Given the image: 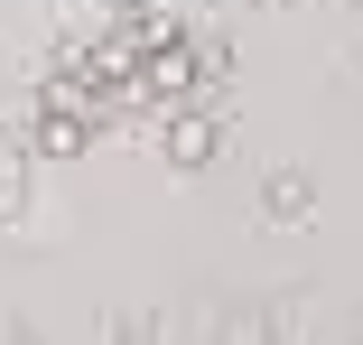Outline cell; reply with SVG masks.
<instances>
[{
  "label": "cell",
  "mask_w": 363,
  "mask_h": 345,
  "mask_svg": "<svg viewBox=\"0 0 363 345\" xmlns=\"http://www.w3.org/2000/svg\"><path fill=\"white\" fill-rule=\"evenodd\" d=\"M214 141H224V131H214V112H177V121H168V159H177V168H205Z\"/></svg>",
  "instance_id": "obj_1"
},
{
  "label": "cell",
  "mask_w": 363,
  "mask_h": 345,
  "mask_svg": "<svg viewBox=\"0 0 363 345\" xmlns=\"http://www.w3.org/2000/svg\"><path fill=\"white\" fill-rule=\"evenodd\" d=\"M28 141H38V150H47V159H75V150H84V141H94V131H84V121H75V112H56V103H38V121H28Z\"/></svg>",
  "instance_id": "obj_2"
},
{
  "label": "cell",
  "mask_w": 363,
  "mask_h": 345,
  "mask_svg": "<svg viewBox=\"0 0 363 345\" xmlns=\"http://www.w3.org/2000/svg\"><path fill=\"white\" fill-rule=\"evenodd\" d=\"M270 215L298 224V215H308V177H279V187H270Z\"/></svg>",
  "instance_id": "obj_3"
},
{
  "label": "cell",
  "mask_w": 363,
  "mask_h": 345,
  "mask_svg": "<svg viewBox=\"0 0 363 345\" xmlns=\"http://www.w3.org/2000/svg\"><path fill=\"white\" fill-rule=\"evenodd\" d=\"M121 10H150V0H121Z\"/></svg>",
  "instance_id": "obj_4"
}]
</instances>
